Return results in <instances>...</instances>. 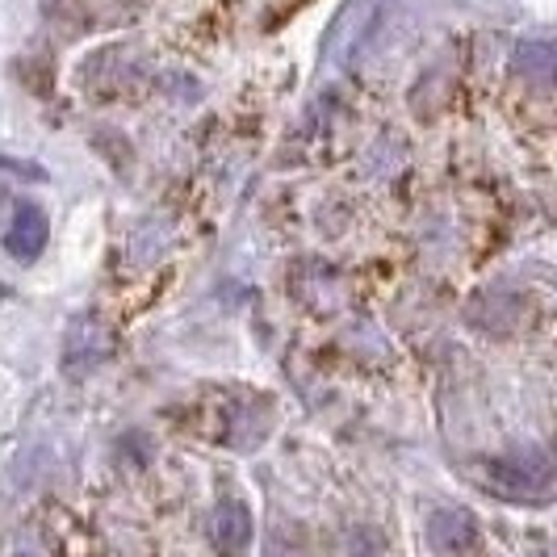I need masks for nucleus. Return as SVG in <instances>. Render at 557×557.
I'll use <instances>...</instances> for the list:
<instances>
[{
  "label": "nucleus",
  "instance_id": "f03ea898",
  "mask_svg": "<svg viewBox=\"0 0 557 557\" xmlns=\"http://www.w3.org/2000/svg\"><path fill=\"white\" fill-rule=\"evenodd\" d=\"M47 239H51L47 214H42L34 201H22L17 214H13V223H9V231H4V251H9L13 260H38L42 248H47Z\"/></svg>",
  "mask_w": 557,
  "mask_h": 557
},
{
  "label": "nucleus",
  "instance_id": "7ed1b4c3",
  "mask_svg": "<svg viewBox=\"0 0 557 557\" xmlns=\"http://www.w3.org/2000/svg\"><path fill=\"white\" fill-rule=\"evenodd\" d=\"M210 536L223 554H244L251 545V511L244 499H223L214 507V520H210Z\"/></svg>",
  "mask_w": 557,
  "mask_h": 557
},
{
  "label": "nucleus",
  "instance_id": "39448f33",
  "mask_svg": "<svg viewBox=\"0 0 557 557\" xmlns=\"http://www.w3.org/2000/svg\"><path fill=\"white\" fill-rule=\"evenodd\" d=\"M516 59H520V67H524V72H536L541 81H549V63H554V51H549L545 42H524V47L516 51Z\"/></svg>",
  "mask_w": 557,
  "mask_h": 557
},
{
  "label": "nucleus",
  "instance_id": "20e7f679",
  "mask_svg": "<svg viewBox=\"0 0 557 557\" xmlns=\"http://www.w3.org/2000/svg\"><path fill=\"white\" fill-rule=\"evenodd\" d=\"M428 536H432V545L436 549H445V554H461V549H470L478 541V524L470 511H457V507H441V511H432V520H428Z\"/></svg>",
  "mask_w": 557,
  "mask_h": 557
},
{
  "label": "nucleus",
  "instance_id": "f257e3e1",
  "mask_svg": "<svg viewBox=\"0 0 557 557\" xmlns=\"http://www.w3.org/2000/svg\"><path fill=\"white\" fill-rule=\"evenodd\" d=\"M474 478L482 491L507 503H549V466L545 457H491L478 461Z\"/></svg>",
  "mask_w": 557,
  "mask_h": 557
}]
</instances>
